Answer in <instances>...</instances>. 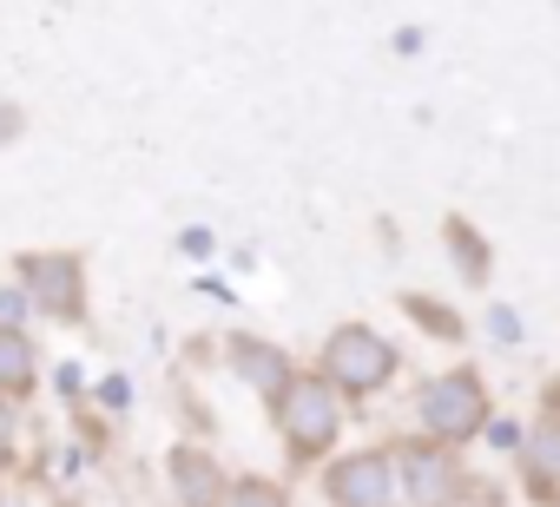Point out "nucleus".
<instances>
[{"mask_svg": "<svg viewBox=\"0 0 560 507\" xmlns=\"http://www.w3.org/2000/svg\"><path fill=\"white\" fill-rule=\"evenodd\" d=\"M277 428H284L298 461H317L337 441V396L324 376H291L284 396H277Z\"/></svg>", "mask_w": 560, "mask_h": 507, "instance_id": "f257e3e1", "label": "nucleus"}, {"mask_svg": "<svg viewBox=\"0 0 560 507\" xmlns=\"http://www.w3.org/2000/svg\"><path fill=\"white\" fill-rule=\"evenodd\" d=\"M389 376H396V350H389L376 330L343 323V330L324 343V382H330V389H343V396H370V389H383Z\"/></svg>", "mask_w": 560, "mask_h": 507, "instance_id": "f03ea898", "label": "nucleus"}, {"mask_svg": "<svg viewBox=\"0 0 560 507\" xmlns=\"http://www.w3.org/2000/svg\"><path fill=\"white\" fill-rule=\"evenodd\" d=\"M422 428L435 441H475L488 428V396H481V376L468 369H448L422 389Z\"/></svg>", "mask_w": 560, "mask_h": 507, "instance_id": "7ed1b4c3", "label": "nucleus"}, {"mask_svg": "<svg viewBox=\"0 0 560 507\" xmlns=\"http://www.w3.org/2000/svg\"><path fill=\"white\" fill-rule=\"evenodd\" d=\"M21 291H34V304L60 323H80V310H86V271H80V258H60V250L21 258Z\"/></svg>", "mask_w": 560, "mask_h": 507, "instance_id": "20e7f679", "label": "nucleus"}, {"mask_svg": "<svg viewBox=\"0 0 560 507\" xmlns=\"http://www.w3.org/2000/svg\"><path fill=\"white\" fill-rule=\"evenodd\" d=\"M330 500L337 507H396V468H389V455H343L330 468Z\"/></svg>", "mask_w": 560, "mask_h": 507, "instance_id": "39448f33", "label": "nucleus"}, {"mask_svg": "<svg viewBox=\"0 0 560 507\" xmlns=\"http://www.w3.org/2000/svg\"><path fill=\"white\" fill-rule=\"evenodd\" d=\"M402 487L416 507H448V494H455L448 448H402Z\"/></svg>", "mask_w": 560, "mask_h": 507, "instance_id": "423d86ee", "label": "nucleus"}, {"mask_svg": "<svg viewBox=\"0 0 560 507\" xmlns=\"http://www.w3.org/2000/svg\"><path fill=\"white\" fill-rule=\"evenodd\" d=\"M231 369H237L257 396H284V382H291V356L270 350V343H257V337H231Z\"/></svg>", "mask_w": 560, "mask_h": 507, "instance_id": "0eeeda50", "label": "nucleus"}, {"mask_svg": "<svg viewBox=\"0 0 560 507\" xmlns=\"http://www.w3.org/2000/svg\"><path fill=\"white\" fill-rule=\"evenodd\" d=\"M172 487H178L185 507H218V500L231 494L224 474H218V461H211L205 448H172Z\"/></svg>", "mask_w": 560, "mask_h": 507, "instance_id": "6e6552de", "label": "nucleus"}, {"mask_svg": "<svg viewBox=\"0 0 560 507\" xmlns=\"http://www.w3.org/2000/svg\"><path fill=\"white\" fill-rule=\"evenodd\" d=\"M34 376H40V356H34V343H27V330H8V323H0V396H27Z\"/></svg>", "mask_w": 560, "mask_h": 507, "instance_id": "1a4fd4ad", "label": "nucleus"}, {"mask_svg": "<svg viewBox=\"0 0 560 507\" xmlns=\"http://www.w3.org/2000/svg\"><path fill=\"white\" fill-rule=\"evenodd\" d=\"M521 461H527V481L534 487H553L560 481V415L534 422V435L521 441Z\"/></svg>", "mask_w": 560, "mask_h": 507, "instance_id": "9d476101", "label": "nucleus"}, {"mask_svg": "<svg viewBox=\"0 0 560 507\" xmlns=\"http://www.w3.org/2000/svg\"><path fill=\"white\" fill-rule=\"evenodd\" d=\"M448 244H455V258H462V278L481 284V278H488V244H481L462 217H448Z\"/></svg>", "mask_w": 560, "mask_h": 507, "instance_id": "9b49d317", "label": "nucleus"}, {"mask_svg": "<svg viewBox=\"0 0 560 507\" xmlns=\"http://www.w3.org/2000/svg\"><path fill=\"white\" fill-rule=\"evenodd\" d=\"M224 507H284V494H277L270 481H237Z\"/></svg>", "mask_w": 560, "mask_h": 507, "instance_id": "f8f14e48", "label": "nucleus"}, {"mask_svg": "<svg viewBox=\"0 0 560 507\" xmlns=\"http://www.w3.org/2000/svg\"><path fill=\"white\" fill-rule=\"evenodd\" d=\"M448 507H501V487H488V481H455Z\"/></svg>", "mask_w": 560, "mask_h": 507, "instance_id": "ddd939ff", "label": "nucleus"}, {"mask_svg": "<svg viewBox=\"0 0 560 507\" xmlns=\"http://www.w3.org/2000/svg\"><path fill=\"white\" fill-rule=\"evenodd\" d=\"M409 317H416V323H429V330H442V337H462V323H455L448 310H435V304H422V297H409Z\"/></svg>", "mask_w": 560, "mask_h": 507, "instance_id": "4468645a", "label": "nucleus"}, {"mask_svg": "<svg viewBox=\"0 0 560 507\" xmlns=\"http://www.w3.org/2000/svg\"><path fill=\"white\" fill-rule=\"evenodd\" d=\"M21 317H27V297H21V291H0V323L21 330Z\"/></svg>", "mask_w": 560, "mask_h": 507, "instance_id": "2eb2a0df", "label": "nucleus"}, {"mask_svg": "<svg viewBox=\"0 0 560 507\" xmlns=\"http://www.w3.org/2000/svg\"><path fill=\"white\" fill-rule=\"evenodd\" d=\"M488 323H494V337H501V343H514V337H521V330H514V317H508V310H494V317H488Z\"/></svg>", "mask_w": 560, "mask_h": 507, "instance_id": "dca6fc26", "label": "nucleus"}, {"mask_svg": "<svg viewBox=\"0 0 560 507\" xmlns=\"http://www.w3.org/2000/svg\"><path fill=\"white\" fill-rule=\"evenodd\" d=\"M14 126H21V113H14V106H0V139H14Z\"/></svg>", "mask_w": 560, "mask_h": 507, "instance_id": "f3484780", "label": "nucleus"}]
</instances>
